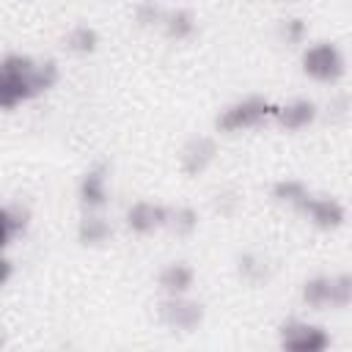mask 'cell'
Instances as JSON below:
<instances>
[{"instance_id": "9", "label": "cell", "mask_w": 352, "mask_h": 352, "mask_svg": "<svg viewBox=\"0 0 352 352\" xmlns=\"http://www.w3.org/2000/svg\"><path fill=\"white\" fill-rule=\"evenodd\" d=\"M77 198L85 212H99L110 201V168L104 162L88 168L77 182Z\"/></svg>"}, {"instance_id": "13", "label": "cell", "mask_w": 352, "mask_h": 352, "mask_svg": "<svg viewBox=\"0 0 352 352\" xmlns=\"http://www.w3.org/2000/svg\"><path fill=\"white\" fill-rule=\"evenodd\" d=\"M110 236H113V226L99 212H85L80 217V223H77V242L82 248H102L104 242H110Z\"/></svg>"}, {"instance_id": "14", "label": "cell", "mask_w": 352, "mask_h": 352, "mask_svg": "<svg viewBox=\"0 0 352 352\" xmlns=\"http://www.w3.org/2000/svg\"><path fill=\"white\" fill-rule=\"evenodd\" d=\"M30 223V212L22 204H0V253L11 245L14 236L25 234Z\"/></svg>"}, {"instance_id": "23", "label": "cell", "mask_w": 352, "mask_h": 352, "mask_svg": "<svg viewBox=\"0 0 352 352\" xmlns=\"http://www.w3.org/2000/svg\"><path fill=\"white\" fill-rule=\"evenodd\" d=\"M327 110H330V121L344 124V121L349 118V110H352L349 94H338V96H333V99H330V104H327Z\"/></svg>"}, {"instance_id": "11", "label": "cell", "mask_w": 352, "mask_h": 352, "mask_svg": "<svg viewBox=\"0 0 352 352\" xmlns=\"http://www.w3.org/2000/svg\"><path fill=\"white\" fill-rule=\"evenodd\" d=\"M316 116H319V107L314 99H292L286 104H278L272 121H278V126H283L286 132H300V129L311 126L316 121Z\"/></svg>"}, {"instance_id": "17", "label": "cell", "mask_w": 352, "mask_h": 352, "mask_svg": "<svg viewBox=\"0 0 352 352\" xmlns=\"http://www.w3.org/2000/svg\"><path fill=\"white\" fill-rule=\"evenodd\" d=\"M236 272H239V278H242L248 286H264V283L270 280V275H272L270 261H267L264 256L253 253V250L239 253V258H236Z\"/></svg>"}, {"instance_id": "3", "label": "cell", "mask_w": 352, "mask_h": 352, "mask_svg": "<svg viewBox=\"0 0 352 352\" xmlns=\"http://www.w3.org/2000/svg\"><path fill=\"white\" fill-rule=\"evenodd\" d=\"M300 300L314 308H349L352 302V275L338 272V275H314L300 286Z\"/></svg>"}, {"instance_id": "5", "label": "cell", "mask_w": 352, "mask_h": 352, "mask_svg": "<svg viewBox=\"0 0 352 352\" xmlns=\"http://www.w3.org/2000/svg\"><path fill=\"white\" fill-rule=\"evenodd\" d=\"M157 316L168 330L192 333L204 324L206 308H204V302H198L187 294H165L157 305Z\"/></svg>"}, {"instance_id": "20", "label": "cell", "mask_w": 352, "mask_h": 352, "mask_svg": "<svg viewBox=\"0 0 352 352\" xmlns=\"http://www.w3.org/2000/svg\"><path fill=\"white\" fill-rule=\"evenodd\" d=\"M278 38L286 47H300L308 38V25L300 16H286V19L278 22Z\"/></svg>"}, {"instance_id": "12", "label": "cell", "mask_w": 352, "mask_h": 352, "mask_svg": "<svg viewBox=\"0 0 352 352\" xmlns=\"http://www.w3.org/2000/svg\"><path fill=\"white\" fill-rule=\"evenodd\" d=\"M157 283L162 294H190V289L195 286V270L187 261H170L160 270Z\"/></svg>"}, {"instance_id": "25", "label": "cell", "mask_w": 352, "mask_h": 352, "mask_svg": "<svg viewBox=\"0 0 352 352\" xmlns=\"http://www.w3.org/2000/svg\"><path fill=\"white\" fill-rule=\"evenodd\" d=\"M3 346H6V338H3V336H0V349H3Z\"/></svg>"}, {"instance_id": "4", "label": "cell", "mask_w": 352, "mask_h": 352, "mask_svg": "<svg viewBox=\"0 0 352 352\" xmlns=\"http://www.w3.org/2000/svg\"><path fill=\"white\" fill-rule=\"evenodd\" d=\"M302 74L322 85H336L346 74V58L333 41H316L302 52Z\"/></svg>"}, {"instance_id": "15", "label": "cell", "mask_w": 352, "mask_h": 352, "mask_svg": "<svg viewBox=\"0 0 352 352\" xmlns=\"http://www.w3.org/2000/svg\"><path fill=\"white\" fill-rule=\"evenodd\" d=\"M160 30H162L170 41H187V38L195 36L198 19H195V14H192L190 8H170V11H165Z\"/></svg>"}, {"instance_id": "19", "label": "cell", "mask_w": 352, "mask_h": 352, "mask_svg": "<svg viewBox=\"0 0 352 352\" xmlns=\"http://www.w3.org/2000/svg\"><path fill=\"white\" fill-rule=\"evenodd\" d=\"M308 192H311V190L305 187V182L292 179V176L278 179V182L272 184V198H275L278 204H283V206H292V209H297L300 201H302Z\"/></svg>"}, {"instance_id": "21", "label": "cell", "mask_w": 352, "mask_h": 352, "mask_svg": "<svg viewBox=\"0 0 352 352\" xmlns=\"http://www.w3.org/2000/svg\"><path fill=\"white\" fill-rule=\"evenodd\" d=\"M162 16H165V8L157 0H140L135 6V22H138V28H146V30L160 28L162 25Z\"/></svg>"}, {"instance_id": "10", "label": "cell", "mask_w": 352, "mask_h": 352, "mask_svg": "<svg viewBox=\"0 0 352 352\" xmlns=\"http://www.w3.org/2000/svg\"><path fill=\"white\" fill-rule=\"evenodd\" d=\"M165 217H168V206L162 204H154V201H135L126 214H124V223L132 234L138 236H148L160 228H165Z\"/></svg>"}, {"instance_id": "6", "label": "cell", "mask_w": 352, "mask_h": 352, "mask_svg": "<svg viewBox=\"0 0 352 352\" xmlns=\"http://www.w3.org/2000/svg\"><path fill=\"white\" fill-rule=\"evenodd\" d=\"M278 344L286 352H324L330 346V333L322 324L289 319L278 327Z\"/></svg>"}, {"instance_id": "2", "label": "cell", "mask_w": 352, "mask_h": 352, "mask_svg": "<svg viewBox=\"0 0 352 352\" xmlns=\"http://www.w3.org/2000/svg\"><path fill=\"white\" fill-rule=\"evenodd\" d=\"M275 110H278V104H272L264 96H245V99L231 102L228 107H223L214 118V126L223 135H236V132L256 129V126L272 121Z\"/></svg>"}, {"instance_id": "22", "label": "cell", "mask_w": 352, "mask_h": 352, "mask_svg": "<svg viewBox=\"0 0 352 352\" xmlns=\"http://www.w3.org/2000/svg\"><path fill=\"white\" fill-rule=\"evenodd\" d=\"M239 204H242V195L236 192V190H220L217 195H214V212H220L223 217H231V214H236V209H239Z\"/></svg>"}, {"instance_id": "24", "label": "cell", "mask_w": 352, "mask_h": 352, "mask_svg": "<svg viewBox=\"0 0 352 352\" xmlns=\"http://www.w3.org/2000/svg\"><path fill=\"white\" fill-rule=\"evenodd\" d=\"M11 275H14V264H11V261H8V258L0 253V289H3V286L11 280Z\"/></svg>"}, {"instance_id": "1", "label": "cell", "mask_w": 352, "mask_h": 352, "mask_svg": "<svg viewBox=\"0 0 352 352\" xmlns=\"http://www.w3.org/2000/svg\"><path fill=\"white\" fill-rule=\"evenodd\" d=\"M60 80V66L52 58H30L8 52L0 58V110H16L19 104L44 96Z\"/></svg>"}, {"instance_id": "18", "label": "cell", "mask_w": 352, "mask_h": 352, "mask_svg": "<svg viewBox=\"0 0 352 352\" xmlns=\"http://www.w3.org/2000/svg\"><path fill=\"white\" fill-rule=\"evenodd\" d=\"M198 212L192 206H170L168 209V217H165V228L176 236H192L198 231Z\"/></svg>"}, {"instance_id": "7", "label": "cell", "mask_w": 352, "mask_h": 352, "mask_svg": "<svg viewBox=\"0 0 352 352\" xmlns=\"http://www.w3.org/2000/svg\"><path fill=\"white\" fill-rule=\"evenodd\" d=\"M297 212L314 228H319V231H338L346 223V206L338 198H333V195H314V192H308L300 201Z\"/></svg>"}, {"instance_id": "16", "label": "cell", "mask_w": 352, "mask_h": 352, "mask_svg": "<svg viewBox=\"0 0 352 352\" xmlns=\"http://www.w3.org/2000/svg\"><path fill=\"white\" fill-rule=\"evenodd\" d=\"M63 50L77 55V58H88L99 50V33L91 25H72L63 36Z\"/></svg>"}, {"instance_id": "8", "label": "cell", "mask_w": 352, "mask_h": 352, "mask_svg": "<svg viewBox=\"0 0 352 352\" xmlns=\"http://www.w3.org/2000/svg\"><path fill=\"white\" fill-rule=\"evenodd\" d=\"M217 160V140L212 135H192L179 154V168L187 179L204 176Z\"/></svg>"}]
</instances>
